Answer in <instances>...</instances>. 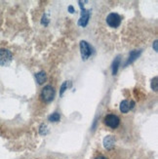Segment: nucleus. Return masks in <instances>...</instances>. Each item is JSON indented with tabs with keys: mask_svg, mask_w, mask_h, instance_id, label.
Masks as SVG:
<instances>
[{
	"mask_svg": "<svg viewBox=\"0 0 158 159\" xmlns=\"http://www.w3.org/2000/svg\"><path fill=\"white\" fill-rule=\"evenodd\" d=\"M119 65H120V56H117L112 63V74L115 75L118 71V67H119Z\"/></svg>",
	"mask_w": 158,
	"mask_h": 159,
	"instance_id": "9b49d317",
	"label": "nucleus"
},
{
	"mask_svg": "<svg viewBox=\"0 0 158 159\" xmlns=\"http://www.w3.org/2000/svg\"><path fill=\"white\" fill-rule=\"evenodd\" d=\"M66 88H67V81L64 82V83H63V85H61V91H60V95H61V96H63V95H64V93L65 92Z\"/></svg>",
	"mask_w": 158,
	"mask_h": 159,
	"instance_id": "4468645a",
	"label": "nucleus"
},
{
	"mask_svg": "<svg viewBox=\"0 0 158 159\" xmlns=\"http://www.w3.org/2000/svg\"><path fill=\"white\" fill-rule=\"evenodd\" d=\"M48 119H49V121H51V122H58L61 119V115L58 112H54L49 116V118Z\"/></svg>",
	"mask_w": 158,
	"mask_h": 159,
	"instance_id": "f8f14e48",
	"label": "nucleus"
},
{
	"mask_svg": "<svg viewBox=\"0 0 158 159\" xmlns=\"http://www.w3.org/2000/svg\"><path fill=\"white\" fill-rule=\"evenodd\" d=\"M142 54V51L141 50H134L132 51L131 53H130V56H129V59L128 61H126L125 66H128L129 64H132L133 61H135L137 59H138L140 57V55Z\"/></svg>",
	"mask_w": 158,
	"mask_h": 159,
	"instance_id": "6e6552de",
	"label": "nucleus"
},
{
	"mask_svg": "<svg viewBox=\"0 0 158 159\" xmlns=\"http://www.w3.org/2000/svg\"><path fill=\"white\" fill-rule=\"evenodd\" d=\"M78 3H79L80 9H81V17H80V19L78 20V25L85 27L89 23V19H90L91 12H90V10H87V9L84 8L81 1H79Z\"/></svg>",
	"mask_w": 158,
	"mask_h": 159,
	"instance_id": "f03ea898",
	"label": "nucleus"
},
{
	"mask_svg": "<svg viewBox=\"0 0 158 159\" xmlns=\"http://www.w3.org/2000/svg\"><path fill=\"white\" fill-rule=\"evenodd\" d=\"M12 53L5 48L0 49V66H9L12 61Z\"/></svg>",
	"mask_w": 158,
	"mask_h": 159,
	"instance_id": "7ed1b4c3",
	"label": "nucleus"
},
{
	"mask_svg": "<svg viewBox=\"0 0 158 159\" xmlns=\"http://www.w3.org/2000/svg\"><path fill=\"white\" fill-rule=\"evenodd\" d=\"M40 98L42 99L45 102H50L54 100L55 98V89L51 85L45 86L40 94Z\"/></svg>",
	"mask_w": 158,
	"mask_h": 159,
	"instance_id": "f257e3e1",
	"label": "nucleus"
},
{
	"mask_svg": "<svg viewBox=\"0 0 158 159\" xmlns=\"http://www.w3.org/2000/svg\"><path fill=\"white\" fill-rule=\"evenodd\" d=\"M39 132H40V134H41V135H46V134H47L48 130H47V126L45 125V124H42V125L40 126Z\"/></svg>",
	"mask_w": 158,
	"mask_h": 159,
	"instance_id": "ddd939ff",
	"label": "nucleus"
},
{
	"mask_svg": "<svg viewBox=\"0 0 158 159\" xmlns=\"http://www.w3.org/2000/svg\"><path fill=\"white\" fill-rule=\"evenodd\" d=\"M104 122L107 127L111 129H116L120 124V119H119V117L115 114H107L105 117Z\"/></svg>",
	"mask_w": 158,
	"mask_h": 159,
	"instance_id": "20e7f679",
	"label": "nucleus"
},
{
	"mask_svg": "<svg viewBox=\"0 0 158 159\" xmlns=\"http://www.w3.org/2000/svg\"><path fill=\"white\" fill-rule=\"evenodd\" d=\"M80 53H81V57L83 61H86L89 59V57L91 56L92 51H91V47L88 44L87 41L82 40L80 42Z\"/></svg>",
	"mask_w": 158,
	"mask_h": 159,
	"instance_id": "423d86ee",
	"label": "nucleus"
},
{
	"mask_svg": "<svg viewBox=\"0 0 158 159\" xmlns=\"http://www.w3.org/2000/svg\"><path fill=\"white\" fill-rule=\"evenodd\" d=\"M68 10H70V13H74V9L72 6H70L68 7Z\"/></svg>",
	"mask_w": 158,
	"mask_h": 159,
	"instance_id": "f3484780",
	"label": "nucleus"
},
{
	"mask_svg": "<svg viewBox=\"0 0 158 159\" xmlns=\"http://www.w3.org/2000/svg\"><path fill=\"white\" fill-rule=\"evenodd\" d=\"M153 47H154V50L157 52V50H158V49H157V40H155V41H154V43H153Z\"/></svg>",
	"mask_w": 158,
	"mask_h": 159,
	"instance_id": "dca6fc26",
	"label": "nucleus"
},
{
	"mask_svg": "<svg viewBox=\"0 0 158 159\" xmlns=\"http://www.w3.org/2000/svg\"><path fill=\"white\" fill-rule=\"evenodd\" d=\"M135 106V102H129L127 100L122 101L120 103V111L122 113H127L129 110H131Z\"/></svg>",
	"mask_w": 158,
	"mask_h": 159,
	"instance_id": "0eeeda50",
	"label": "nucleus"
},
{
	"mask_svg": "<svg viewBox=\"0 0 158 159\" xmlns=\"http://www.w3.org/2000/svg\"><path fill=\"white\" fill-rule=\"evenodd\" d=\"M106 24L111 27H118L121 24V17L116 13H111L106 17Z\"/></svg>",
	"mask_w": 158,
	"mask_h": 159,
	"instance_id": "39448f33",
	"label": "nucleus"
},
{
	"mask_svg": "<svg viewBox=\"0 0 158 159\" xmlns=\"http://www.w3.org/2000/svg\"><path fill=\"white\" fill-rule=\"evenodd\" d=\"M114 137L113 136H106L104 139V147L107 149H111L114 146Z\"/></svg>",
	"mask_w": 158,
	"mask_h": 159,
	"instance_id": "1a4fd4ad",
	"label": "nucleus"
},
{
	"mask_svg": "<svg viewBox=\"0 0 158 159\" xmlns=\"http://www.w3.org/2000/svg\"><path fill=\"white\" fill-rule=\"evenodd\" d=\"M151 88L153 91H157V77H154L151 81Z\"/></svg>",
	"mask_w": 158,
	"mask_h": 159,
	"instance_id": "2eb2a0df",
	"label": "nucleus"
},
{
	"mask_svg": "<svg viewBox=\"0 0 158 159\" xmlns=\"http://www.w3.org/2000/svg\"><path fill=\"white\" fill-rule=\"evenodd\" d=\"M35 78H36V81L38 82V84H43V83L46 81L47 79V76H46V73L44 71H40L38 73L35 74Z\"/></svg>",
	"mask_w": 158,
	"mask_h": 159,
	"instance_id": "9d476101",
	"label": "nucleus"
},
{
	"mask_svg": "<svg viewBox=\"0 0 158 159\" xmlns=\"http://www.w3.org/2000/svg\"><path fill=\"white\" fill-rule=\"evenodd\" d=\"M95 159H107V158H106L105 156H99V157H97V158H95Z\"/></svg>",
	"mask_w": 158,
	"mask_h": 159,
	"instance_id": "a211bd4d",
	"label": "nucleus"
}]
</instances>
